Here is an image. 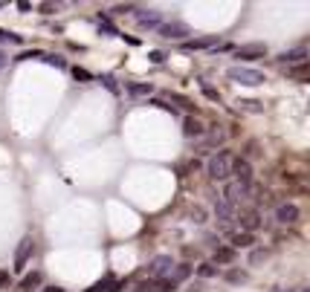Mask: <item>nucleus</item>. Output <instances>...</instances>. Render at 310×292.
Returning a JSON list of instances; mask_svg holds the SVG:
<instances>
[{
    "mask_svg": "<svg viewBox=\"0 0 310 292\" xmlns=\"http://www.w3.org/2000/svg\"><path fill=\"white\" fill-rule=\"evenodd\" d=\"M41 58H44L50 67H55V70H64V67H67V61H64L61 55H41Z\"/></svg>",
    "mask_w": 310,
    "mask_h": 292,
    "instance_id": "6ab92c4d",
    "label": "nucleus"
},
{
    "mask_svg": "<svg viewBox=\"0 0 310 292\" xmlns=\"http://www.w3.org/2000/svg\"><path fill=\"white\" fill-rule=\"evenodd\" d=\"M6 283H9V272H6V269H0V286H6Z\"/></svg>",
    "mask_w": 310,
    "mask_h": 292,
    "instance_id": "2f4dec72",
    "label": "nucleus"
},
{
    "mask_svg": "<svg viewBox=\"0 0 310 292\" xmlns=\"http://www.w3.org/2000/svg\"><path fill=\"white\" fill-rule=\"evenodd\" d=\"M203 133H206L203 122H197V119H192V116L183 122V136H186V139H197V136H203Z\"/></svg>",
    "mask_w": 310,
    "mask_h": 292,
    "instance_id": "9d476101",
    "label": "nucleus"
},
{
    "mask_svg": "<svg viewBox=\"0 0 310 292\" xmlns=\"http://www.w3.org/2000/svg\"><path fill=\"white\" fill-rule=\"evenodd\" d=\"M102 81H105V87H107V90H113V93H116V84H113V75H105V78H102Z\"/></svg>",
    "mask_w": 310,
    "mask_h": 292,
    "instance_id": "7c9ffc66",
    "label": "nucleus"
},
{
    "mask_svg": "<svg viewBox=\"0 0 310 292\" xmlns=\"http://www.w3.org/2000/svg\"><path fill=\"white\" fill-rule=\"evenodd\" d=\"M244 226H247V231L252 234V229H258V214H247V217H244Z\"/></svg>",
    "mask_w": 310,
    "mask_h": 292,
    "instance_id": "b1692460",
    "label": "nucleus"
},
{
    "mask_svg": "<svg viewBox=\"0 0 310 292\" xmlns=\"http://www.w3.org/2000/svg\"><path fill=\"white\" fill-rule=\"evenodd\" d=\"M128 93H131V96H148L151 84H128Z\"/></svg>",
    "mask_w": 310,
    "mask_h": 292,
    "instance_id": "412c9836",
    "label": "nucleus"
},
{
    "mask_svg": "<svg viewBox=\"0 0 310 292\" xmlns=\"http://www.w3.org/2000/svg\"><path fill=\"white\" fill-rule=\"evenodd\" d=\"M232 174H235V182L249 188V182H252V165L247 160H232Z\"/></svg>",
    "mask_w": 310,
    "mask_h": 292,
    "instance_id": "423d86ee",
    "label": "nucleus"
},
{
    "mask_svg": "<svg viewBox=\"0 0 310 292\" xmlns=\"http://www.w3.org/2000/svg\"><path fill=\"white\" fill-rule=\"evenodd\" d=\"M307 58V49L304 46H299V49H290V52H281L278 55V61L281 64H299V61H304Z\"/></svg>",
    "mask_w": 310,
    "mask_h": 292,
    "instance_id": "2eb2a0df",
    "label": "nucleus"
},
{
    "mask_svg": "<svg viewBox=\"0 0 310 292\" xmlns=\"http://www.w3.org/2000/svg\"><path fill=\"white\" fill-rule=\"evenodd\" d=\"M0 6H3V3H0Z\"/></svg>",
    "mask_w": 310,
    "mask_h": 292,
    "instance_id": "e433bc0d",
    "label": "nucleus"
},
{
    "mask_svg": "<svg viewBox=\"0 0 310 292\" xmlns=\"http://www.w3.org/2000/svg\"><path fill=\"white\" fill-rule=\"evenodd\" d=\"M32 249H35V240L27 234V237L18 243V249H15V272H23V269H27L29 257H32Z\"/></svg>",
    "mask_w": 310,
    "mask_h": 292,
    "instance_id": "7ed1b4c3",
    "label": "nucleus"
},
{
    "mask_svg": "<svg viewBox=\"0 0 310 292\" xmlns=\"http://www.w3.org/2000/svg\"><path fill=\"white\" fill-rule=\"evenodd\" d=\"M275 220L284 223V226L296 223V220H299V205H296V203H281L278 208H275Z\"/></svg>",
    "mask_w": 310,
    "mask_h": 292,
    "instance_id": "1a4fd4ad",
    "label": "nucleus"
},
{
    "mask_svg": "<svg viewBox=\"0 0 310 292\" xmlns=\"http://www.w3.org/2000/svg\"><path fill=\"white\" fill-rule=\"evenodd\" d=\"M0 38H3V29H0Z\"/></svg>",
    "mask_w": 310,
    "mask_h": 292,
    "instance_id": "c9c22d12",
    "label": "nucleus"
},
{
    "mask_svg": "<svg viewBox=\"0 0 310 292\" xmlns=\"http://www.w3.org/2000/svg\"><path fill=\"white\" fill-rule=\"evenodd\" d=\"M247 191H249V188H244L241 182H229V185L223 188V203L229 205V208H235V205L247 197Z\"/></svg>",
    "mask_w": 310,
    "mask_h": 292,
    "instance_id": "0eeeda50",
    "label": "nucleus"
},
{
    "mask_svg": "<svg viewBox=\"0 0 310 292\" xmlns=\"http://www.w3.org/2000/svg\"><path fill=\"white\" fill-rule=\"evenodd\" d=\"M99 29H102L105 35H110V38H113V35H119V29H116V26H113V23H110L107 18H99Z\"/></svg>",
    "mask_w": 310,
    "mask_h": 292,
    "instance_id": "aec40b11",
    "label": "nucleus"
},
{
    "mask_svg": "<svg viewBox=\"0 0 310 292\" xmlns=\"http://www.w3.org/2000/svg\"><path fill=\"white\" fill-rule=\"evenodd\" d=\"M148 58H151L154 64H162V61H165V52H160V49H154V52H148Z\"/></svg>",
    "mask_w": 310,
    "mask_h": 292,
    "instance_id": "bb28decb",
    "label": "nucleus"
},
{
    "mask_svg": "<svg viewBox=\"0 0 310 292\" xmlns=\"http://www.w3.org/2000/svg\"><path fill=\"white\" fill-rule=\"evenodd\" d=\"M38 283H41V272H32V275H27V278L20 281V289H23V292H32Z\"/></svg>",
    "mask_w": 310,
    "mask_h": 292,
    "instance_id": "f3484780",
    "label": "nucleus"
},
{
    "mask_svg": "<svg viewBox=\"0 0 310 292\" xmlns=\"http://www.w3.org/2000/svg\"><path fill=\"white\" fill-rule=\"evenodd\" d=\"M232 160H235V156H232V153H226V151H218L212 156V160H209V165H206V171H209V177L212 179H226L232 174Z\"/></svg>",
    "mask_w": 310,
    "mask_h": 292,
    "instance_id": "f03ea898",
    "label": "nucleus"
},
{
    "mask_svg": "<svg viewBox=\"0 0 310 292\" xmlns=\"http://www.w3.org/2000/svg\"><path fill=\"white\" fill-rule=\"evenodd\" d=\"M278 292H293V289H278Z\"/></svg>",
    "mask_w": 310,
    "mask_h": 292,
    "instance_id": "f704fd0d",
    "label": "nucleus"
},
{
    "mask_svg": "<svg viewBox=\"0 0 310 292\" xmlns=\"http://www.w3.org/2000/svg\"><path fill=\"white\" fill-rule=\"evenodd\" d=\"M73 75H76L79 81H90V72H87V70H79V67L73 70Z\"/></svg>",
    "mask_w": 310,
    "mask_h": 292,
    "instance_id": "c85d7f7f",
    "label": "nucleus"
},
{
    "mask_svg": "<svg viewBox=\"0 0 310 292\" xmlns=\"http://www.w3.org/2000/svg\"><path fill=\"white\" fill-rule=\"evenodd\" d=\"M264 52H267L264 44H247L238 49V58H255V55H264Z\"/></svg>",
    "mask_w": 310,
    "mask_h": 292,
    "instance_id": "dca6fc26",
    "label": "nucleus"
},
{
    "mask_svg": "<svg viewBox=\"0 0 310 292\" xmlns=\"http://www.w3.org/2000/svg\"><path fill=\"white\" fill-rule=\"evenodd\" d=\"M226 78L229 81H235V84H241V87H261L264 84V72L261 70H252V67H229L226 70Z\"/></svg>",
    "mask_w": 310,
    "mask_h": 292,
    "instance_id": "f257e3e1",
    "label": "nucleus"
},
{
    "mask_svg": "<svg viewBox=\"0 0 310 292\" xmlns=\"http://www.w3.org/2000/svg\"><path fill=\"white\" fill-rule=\"evenodd\" d=\"M238 104L244 107V110H249V113H261V110H264L261 101H238Z\"/></svg>",
    "mask_w": 310,
    "mask_h": 292,
    "instance_id": "5701e85b",
    "label": "nucleus"
},
{
    "mask_svg": "<svg viewBox=\"0 0 310 292\" xmlns=\"http://www.w3.org/2000/svg\"><path fill=\"white\" fill-rule=\"evenodd\" d=\"M157 32H160L162 38H169V41H180V38L188 35V26L186 23H180V20H171V23H160Z\"/></svg>",
    "mask_w": 310,
    "mask_h": 292,
    "instance_id": "39448f33",
    "label": "nucleus"
},
{
    "mask_svg": "<svg viewBox=\"0 0 310 292\" xmlns=\"http://www.w3.org/2000/svg\"><path fill=\"white\" fill-rule=\"evenodd\" d=\"M203 93H206L209 98H212V101H218V98H221V96H218V90H212L209 84H203Z\"/></svg>",
    "mask_w": 310,
    "mask_h": 292,
    "instance_id": "c756f323",
    "label": "nucleus"
},
{
    "mask_svg": "<svg viewBox=\"0 0 310 292\" xmlns=\"http://www.w3.org/2000/svg\"><path fill=\"white\" fill-rule=\"evenodd\" d=\"M218 263H229L232 257H235V249H218Z\"/></svg>",
    "mask_w": 310,
    "mask_h": 292,
    "instance_id": "4be33fe9",
    "label": "nucleus"
},
{
    "mask_svg": "<svg viewBox=\"0 0 310 292\" xmlns=\"http://www.w3.org/2000/svg\"><path fill=\"white\" fill-rule=\"evenodd\" d=\"M44 292H64L61 286H50V289H44Z\"/></svg>",
    "mask_w": 310,
    "mask_h": 292,
    "instance_id": "72a5a7b5",
    "label": "nucleus"
},
{
    "mask_svg": "<svg viewBox=\"0 0 310 292\" xmlns=\"http://www.w3.org/2000/svg\"><path fill=\"white\" fill-rule=\"evenodd\" d=\"M214 217H218L223 226H229V223L235 220V208H229L223 200H214Z\"/></svg>",
    "mask_w": 310,
    "mask_h": 292,
    "instance_id": "f8f14e48",
    "label": "nucleus"
},
{
    "mask_svg": "<svg viewBox=\"0 0 310 292\" xmlns=\"http://www.w3.org/2000/svg\"><path fill=\"white\" fill-rule=\"evenodd\" d=\"M125 283L122 281H113V278H102L99 283H93L87 292H122Z\"/></svg>",
    "mask_w": 310,
    "mask_h": 292,
    "instance_id": "9b49d317",
    "label": "nucleus"
},
{
    "mask_svg": "<svg viewBox=\"0 0 310 292\" xmlns=\"http://www.w3.org/2000/svg\"><path fill=\"white\" fill-rule=\"evenodd\" d=\"M188 275H192V266H177V269H174V275H171L169 281H171V283H174V286H177V283H180V281H186Z\"/></svg>",
    "mask_w": 310,
    "mask_h": 292,
    "instance_id": "a211bd4d",
    "label": "nucleus"
},
{
    "mask_svg": "<svg viewBox=\"0 0 310 292\" xmlns=\"http://www.w3.org/2000/svg\"><path fill=\"white\" fill-rule=\"evenodd\" d=\"M162 23V12L160 9H139L136 12V26L139 29H157Z\"/></svg>",
    "mask_w": 310,
    "mask_h": 292,
    "instance_id": "20e7f679",
    "label": "nucleus"
},
{
    "mask_svg": "<svg viewBox=\"0 0 310 292\" xmlns=\"http://www.w3.org/2000/svg\"><path fill=\"white\" fill-rule=\"evenodd\" d=\"M171 266H174L171 255H157V257H154V260L148 263V272L154 275V278H162V275H171Z\"/></svg>",
    "mask_w": 310,
    "mask_h": 292,
    "instance_id": "6e6552de",
    "label": "nucleus"
},
{
    "mask_svg": "<svg viewBox=\"0 0 310 292\" xmlns=\"http://www.w3.org/2000/svg\"><path fill=\"white\" fill-rule=\"evenodd\" d=\"M6 61H9V58H6V52H3V49H0V70L6 67Z\"/></svg>",
    "mask_w": 310,
    "mask_h": 292,
    "instance_id": "473e14b6",
    "label": "nucleus"
},
{
    "mask_svg": "<svg viewBox=\"0 0 310 292\" xmlns=\"http://www.w3.org/2000/svg\"><path fill=\"white\" fill-rule=\"evenodd\" d=\"M226 278H229L232 283H244V281H247V275H244V272H229Z\"/></svg>",
    "mask_w": 310,
    "mask_h": 292,
    "instance_id": "cd10ccee",
    "label": "nucleus"
},
{
    "mask_svg": "<svg viewBox=\"0 0 310 292\" xmlns=\"http://www.w3.org/2000/svg\"><path fill=\"white\" fill-rule=\"evenodd\" d=\"M197 272H200V278H212V275H218V269H214V263H203Z\"/></svg>",
    "mask_w": 310,
    "mask_h": 292,
    "instance_id": "393cba45",
    "label": "nucleus"
},
{
    "mask_svg": "<svg viewBox=\"0 0 310 292\" xmlns=\"http://www.w3.org/2000/svg\"><path fill=\"white\" fill-rule=\"evenodd\" d=\"M255 243V234H249V231H238V234H232V246L229 249H249Z\"/></svg>",
    "mask_w": 310,
    "mask_h": 292,
    "instance_id": "ddd939ff",
    "label": "nucleus"
},
{
    "mask_svg": "<svg viewBox=\"0 0 310 292\" xmlns=\"http://www.w3.org/2000/svg\"><path fill=\"white\" fill-rule=\"evenodd\" d=\"M218 44V35H206V38H195V41H183V49H206V46Z\"/></svg>",
    "mask_w": 310,
    "mask_h": 292,
    "instance_id": "4468645a",
    "label": "nucleus"
},
{
    "mask_svg": "<svg viewBox=\"0 0 310 292\" xmlns=\"http://www.w3.org/2000/svg\"><path fill=\"white\" fill-rule=\"evenodd\" d=\"M264 257H267V252H264V249H255V252L249 255V263H261Z\"/></svg>",
    "mask_w": 310,
    "mask_h": 292,
    "instance_id": "a878e982",
    "label": "nucleus"
}]
</instances>
